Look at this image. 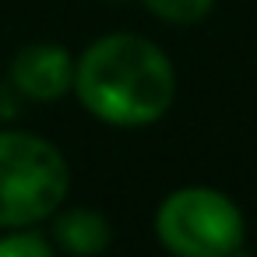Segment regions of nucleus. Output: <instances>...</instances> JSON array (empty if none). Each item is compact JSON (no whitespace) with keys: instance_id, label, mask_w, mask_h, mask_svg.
I'll use <instances>...</instances> for the list:
<instances>
[{"instance_id":"obj_4","label":"nucleus","mask_w":257,"mask_h":257,"mask_svg":"<svg viewBox=\"0 0 257 257\" xmlns=\"http://www.w3.org/2000/svg\"><path fill=\"white\" fill-rule=\"evenodd\" d=\"M74 64L78 57L60 43H25L11 57L8 74L18 95L32 102H57L74 92Z\"/></svg>"},{"instance_id":"obj_1","label":"nucleus","mask_w":257,"mask_h":257,"mask_svg":"<svg viewBox=\"0 0 257 257\" xmlns=\"http://www.w3.org/2000/svg\"><path fill=\"white\" fill-rule=\"evenodd\" d=\"M71 95L106 127H152L173 109L176 67L159 43L138 32H109L81 50Z\"/></svg>"},{"instance_id":"obj_8","label":"nucleus","mask_w":257,"mask_h":257,"mask_svg":"<svg viewBox=\"0 0 257 257\" xmlns=\"http://www.w3.org/2000/svg\"><path fill=\"white\" fill-rule=\"evenodd\" d=\"M0 113H4V106H0Z\"/></svg>"},{"instance_id":"obj_5","label":"nucleus","mask_w":257,"mask_h":257,"mask_svg":"<svg viewBox=\"0 0 257 257\" xmlns=\"http://www.w3.org/2000/svg\"><path fill=\"white\" fill-rule=\"evenodd\" d=\"M50 239L57 250L74 253V257H95L113 246V225L102 211L74 204V208H57L50 215Z\"/></svg>"},{"instance_id":"obj_6","label":"nucleus","mask_w":257,"mask_h":257,"mask_svg":"<svg viewBox=\"0 0 257 257\" xmlns=\"http://www.w3.org/2000/svg\"><path fill=\"white\" fill-rule=\"evenodd\" d=\"M50 232H39L36 225H18L0 232V257H53Z\"/></svg>"},{"instance_id":"obj_3","label":"nucleus","mask_w":257,"mask_h":257,"mask_svg":"<svg viewBox=\"0 0 257 257\" xmlns=\"http://www.w3.org/2000/svg\"><path fill=\"white\" fill-rule=\"evenodd\" d=\"M155 239L176 257H232L243 250L246 218L215 187H180L155 208Z\"/></svg>"},{"instance_id":"obj_7","label":"nucleus","mask_w":257,"mask_h":257,"mask_svg":"<svg viewBox=\"0 0 257 257\" xmlns=\"http://www.w3.org/2000/svg\"><path fill=\"white\" fill-rule=\"evenodd\" d=\"M141 4L166 25H197L215 11V0H141Z\"/></svg>"},{"instance_id":"obj_2","label":"nucleus","mask_w":257,"mask_h":257,"mask_svg":"<svg viewBox=\"0 0 257 257\" xmlns=\"http://www.w3.org/2000/svg\"><path fill=\"white\" fill-rule=\"evenodd\" d=\"M71 166L36 131H0V229L39 225L67 201Z\"/></svg>"}]
</instances>
